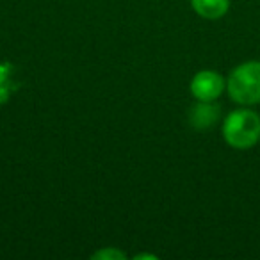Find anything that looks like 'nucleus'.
<instances>
[{"label":"nucleus","mask_w":260,"mask_h":260,"mask_svg":"<svg viewBox=\"0 0 260 260\" xmlns=\"http://www.w3.org/2000/svg\"><path fill=\"white\" fill-rule=\"evenodd\" d=\"M192 9L205 20H219L228 13L230 0H191Z\"/></svg>","instance_id":"nucleus-5"},{"label":"nucleus","mask_w":260,"mask_h":260,"mask_svg":"<svg viewBox=\"0 0 260 260\" xmlns=\"http://www.w3.org/2000/svg\"><path fill=\"white\" fill-rule=\"evenodd\" d=\"M123 253L118 249H102V251L94 253L93 258H123Z\"/></svg>","instance_id":"nucleus-6"},{"label":"nucleus","mask_w":260,"mask_h":260,"mask_svg":"<svg viewBox=\"0 0 260 260\" xmlns=\"http://www.w3.org/2000/svg\"><path fill=\"white\" fill-rule=\"evenodd\" d=\"M219 118V107L212 102H200L194 104L189 111V121L196 130H205L212 126Z\"/></svg>","instance_id":"nucleus-4"},{"label":"nucleus","mask_w":260,"mask_h":260,"mask_svg":"<svg viewBox=\"0 0 260 260\" xmlns=\"http://www.w3.org/2000/svg\"><path fill=\"white\" fill-rule=\"evenodd\" d=\"M228 94L241 105H255L260 102V61L239 64L226 82Z\"/></svg>","instance_id":"nucleus-2"},{"label":"nucleus","mask_w":260,"mask_h":260,"mask_svg":"<svg viewBox=\"0 0 260 260\" xmlns=\"http://www.w3.org/2000/svg\"><path fill=\"white\" fill-rule=\"evenodd\" d=\"M224 89V80L217 72L203 70L191 80V93L198 102H214Z\"/></svg>","instance_id":"nucleus-3"},{"label":"nucleus","mask_w":260,"mask_h":260,"mask_svg":"<svg viewBox=\"0 0 260 260\" xmlns=\"http://www.w3.org/2000/svg\"><path fill=\"white\" fill-rule=\"evenodd\" d=\"M223 138L235 150L255 146L260 141V116L249 109L230 112L223 123Z\"/></svg>","instance_id":"nucleus-1"}]
</instances>
